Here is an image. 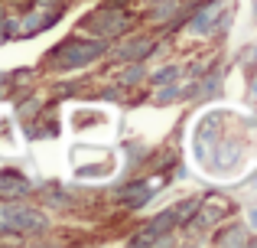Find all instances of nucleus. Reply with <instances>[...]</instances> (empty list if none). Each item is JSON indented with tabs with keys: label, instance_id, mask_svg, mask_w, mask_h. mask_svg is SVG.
<instances>
[{
	"label": "nucleus",
	"instance_id": "obj_1",
	"mask_svg": "<svg viewBox=\"0 0 257 248\" xmlns=\"http://www.w3.org/2000/svg\"><path fill=\"white\" fill-rule=\"evenodd\" d=\"M4 225H13V229H20V232H39V229H46V219L43 216H36V212H30V209H20V206H4Z\"/></svg>",
	"mask_w": 257,
	"mask_h": 248
},
{
	"label": "nucleus",
	"instance_id": "obj_2",
	"mask_svg": "<svg viewBox=\"0 0 257 248\" xmlns=\"http://www.w3.org/2000/svg\"><path fill=\"white\" fill-rule=\"evenodd\" d=\"M65 59V65H82V62H91L94 56L101 52V43H69V46H59Z\"/></svg>",
	"mask_w": 257,
	"mask_h": 248
},
{
	"label": "nucleus",
	"instance_id": "obj_3",
	"mask_svg": "<svg viewBox=\"0 0 257 248\" xmlns=\"http://www.w3.org/2000/svg\"><path fill=\"white\" fill-rule=\"evenodd\" d=\"M124 23H127V17L120 10H104V13L88 20V26H91V30H101V33H117V30H124Z\"/></svg>",
	"mask_w": 257,
	"mask_h": 248
},
{
	"label": "nucleus",
	"instance_id": "obj_4",
	"mask_svg": "<svg viewBox=\"0 0 257 248\" xmlns=\"http://www.w3.org/2000/svg\"><path fill=\"white\" fill-rule=\"evenodd\" d=\"M30 190V183H26L20 173H0V193H26Z\"/></svg>",
	"mask_w": 257,
	"mask_h": 248
},
{
	"label": "nucleus",
	"instance_id": "obj_5",
	"mask_svg": "<svg viewBox=\"0 0 257 248\" xmlns=\"http://www.w3.org/2000/svg\"><path fill=\"white\" fill-rule=\"evenodd\" d=\"M176 75V72L173 69H163V72H160V75H157V82H170V78Z\"/></svg>",
	"mask_w": 257,
	"mask_h": 248
},
{
	"label": "nucleus",
	"instance_id": "obj_6",
	"mask_svg": "<svg viewBox=\"0 0 257 248\" xmlns=\"http://www.w3.org/2000/svg\"><path fill=\"white\" fill-rule=\"evenodd\" d=\"M251 222H257V209H251Z\"/></svg>",
	"mask_w": 257,
	"mask_h": 248
}]
</instances>
